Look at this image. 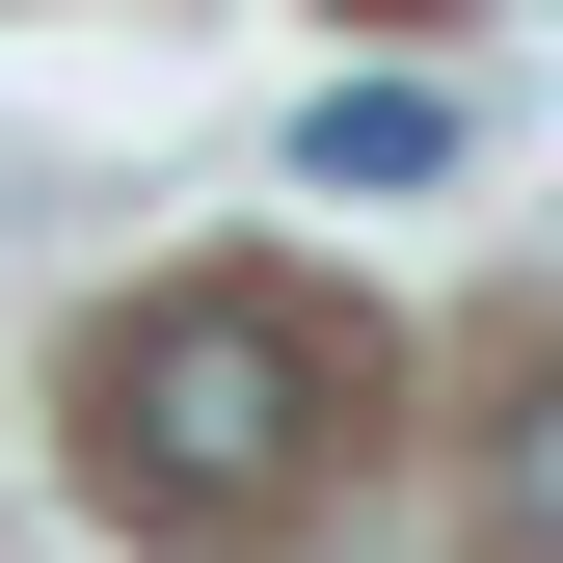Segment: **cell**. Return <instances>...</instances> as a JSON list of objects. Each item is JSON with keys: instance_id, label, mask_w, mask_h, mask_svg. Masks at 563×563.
Masks as SVG:
<instances>
[{"instance_id": "1", "label": "cell", "mask_w": 563, "mask_h": 563, "mask_svg": "<svg viewBox=\"0 0 563 563\" xmlns=\"http://www.w3.org/2000/svg\"><path fill=\"white\" fill-rule=\"evenodd\" d=\"M296 456H322V349L268 296H162L108 349V483H134V510H268Z\"/></svg>"}, {"instance_id": "2", "label": "cell", "mask_w": 563, "mask_h": 563, "mask_svg": "<svg viewBox=\"0 0 563 563\" xmlns=\"http://www.w3.org/2000/svg\"><path fill=\"white\" fill-rule=\"evenodd\" d=\"M483 563H563V376H510V430H483Z\"/></svg>"}, {"instance_id": "3", "label": "cell", "mask_w": 563, "mask_h": 563, "mask_svg": "<svg viewBox=\"0 0 563 563\" xmlns=\"http://www.w3.org/2000/svg\"><path fill=\"white\" fill-rule=\"evenodd\" d=\"M296 162H322V188H430V162H456V134H430V108H402V81H349V108L296 134Z\"/></svg>"}]
</instances>
